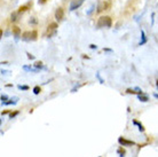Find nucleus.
<instances>
[{
  "instance_id": "412c9836",
  "label": "nucleus",
  "mask_w": 158,
  "mask_h": 157,
  "mask_svg": "<svg viewBox=\"0 0 158 157\" xmlns=\"http://www.w3.org/2000/svg\"><path fill=\"white\" fill-rule=\"evenodd\" d=\"M126 93H128V94H135V89H131V88H127L126 89Z\"/></svg>"
},
{
  "instance_id": "7ed1b4c3",
  "label": "nucleus",
  "mask_w": 158,
  "mask_h": 157,
  "mask_svg": "<svg viewBox=\"0 0 158 157\" xmlns=\"http://www.w3.org/2000/svg\"><path fill=\"white\" fill-rule=\"evenodd\" d=\"M84 1L85 0H71V1H70V6H69V10L74 12L76 9H78V8L84 4Z\"/></svg>"
},
{
  "instance_id": "9d476101",
  "label": "nucleus",
  "mask_w": 158,
  "mask_h": 157,
  "mask_svg": "<svg viewBox=\"0 0 158 157\" xmlns=\"http://www.w3.org/2000/svg\"><path fill=\"white\" fill-rule=\"evenodd\" d=\"M133 124H134V125H136V126H138V127H139V131H140V132H144V131H145L144 126L142 125V124L140 123V122H138V120L133 119Z\"/></svg>"
},
{
  "instance_id": "b1692460",
  "label": "nucleus",
  "mask_w": 158,
  "mask_h": 157,
  "mask_svg": "<svg viewBox=\"0 0 158 157\" xmlns=\"http://www.w3.org/2000/svg\"><path fill=\"white\" fill-rule=\"evenodd\" d=\"M89 48H92V49H96L98 46H96V45H94V44H92V45H89Z\"/></svg>"
},
{
  "instance_id": "2eb2a0df",
  "label": "nucleus",
  "mask_w": 158,
  "mask_h": 157,
  "mask_svg": "<svg viewBox=\"0 0 158 157\" xmlns=\"http://www.w3.org/2000/svg\"><path fill=\"white\" fill-rule=\"evenodd\" d=\"M35 68L36 69H38V70H41V69H46L44 67V64H42V62H40V61H37L35 63Z\"/></svg>"
},
{
  "instance_id": "39448f33",
  "label": "nucleus",
  "mask_w": 158,
  "mask_h": 157,
  "mask_svg": "<svg viewBox=\"0 0 158 157\" xmlns=\"http://www.w3.org/2000/svg\"><path fill=\"white\" fill-rule=\"evenodd\" d=\"M109 8V2L105 0H101L98 2V7H96V12L98 13H102L103 10H107Z\"/></svg>"
},
{
  "instance_id": "393cba45",
  "label": "nucleus",
  "mask_w": 158,
  "mask_h": 157,
  "mask_svg": "<svg viewBox=\"0 0 158 157\" xmlns=\"http://www.w3.org/2000/svg\"><path fill=\"white\" fill-rule=\"evenodd\" d=\"M154 17H155V14L153 13L151 14V25H154Z\"/></svg>"
},
{
  "instance_id": "f3484780",
  "label": "nucleus",
  "mask_w": 158,
  "mask_h": 157,
  "mask_svg": "<svg viewBox=\"0 0 158 157\" xmlns=\"http://www.w3.org/2000/svg\"><path fill=\"white\" fill-rule=\"evenodd\" d=\"M17 88L21 89V91H28L29 86L28 85H19V86H17Z\"/></svg>"
},
{
  "instance_id": "ddd939ff",
  "label": "nucleus",
  "mask_w": 158,
  "mask_h": 157,
  "mask_svg": "<svg viewBox=\"0 0 158 157\" xmlns=\"http://www.w3.org/2000/svg\"><path fill=\"white\" fill-rule=\"evenodd\" d=\"M19 15H20L19 12H14V13L10 15V21H12V22H16V21L19 20V19H17V17H19Z\"/></svg>"
},
{
  "instance_id": "a211bd4d",
  "label": "nucleus",
  "mask_w": 158,
  "mask_h": 157,
  "mask_svg": "<svg viewBox=\"0 0 158 157\" xmlns=\"http://www.w3.org/2000/svg\"><path fill=\"white\" fill-rule=\"evenodd\" d=\"M40 87H39V86H36V87H33V93H35V94L36 95H38L39 94V93H40Z\"/></svg>"
},
{
  "instance_id": "f8f14e48",
  "label": "nucleus",
  "mask_w": 158,
  "mask_h": 157,
  "mask_svg": "<svg viewBox=\"0 0 158 157\" xmlns=\"http://www.w3.org/2000/svg\"><path fill=\"white\" fill-rule=\"evenodd\" d=\"M138 99L141 102H148L149 101V98H148V95H145V94H139L138 95Z\"/></svg>"
},
{
  "instance_id": "1a4fd4ad",
  "label": "nucleus",
  "mask_w": 158,
  "mask_h": 157,
  "mask_svg": "<svg viewBox=\"0 0 158 157\" xmlns=\"http://www.w3.org/2000/svg\"><path fill=\"white\" fill-rule=\"evenodd\" d=\"M17 101H19V98H13V99H10L9 101H6V102H1V104L2 105H9V104H16L17 103Z\"/></svg>"
},
{
  "instance_id": "f257e3e1",
  "label": "nucleus",
  "mask_w": 158,
  "mask_h": 157,
  "mask_svg": "<svg viewBox=\"0 0 158 157\" xmlns=\"http://www.w3.org/2000/svg\"><path fill=\"white\" fill-rule=\"evenodd\" d=\"M99 29L101 28H111L112 25V20L110 16H101L98 20V23H96Z\"/></svg>"
},
{
  "instance_id": "f03ea898",
  "label": "nucleus",
  "mask_w": 158,
  "mask_h": 157,
  "mask_svg": "<svg viewBox=\"0 0 158 157\" xmlns=\"http://www.w3.org/2000/svg\"><path fill=\"white\" fill-rule=\"evenodd\" d=\"M21 38L24 41H35L38 39V32L36 30H33V31H25L22 33Z\"/></svg>"
},
{
  "instance_id": "423d86ee",
  "label": "nucleus",
  "mask_w": 158,
  "mask_h": 157,
  "mask_svg": "<svg viewBox=\"0 0 158 157\" xmlns=\"http://www.w3.org/2000/svg\"><path fill=\"white\" fill-rule=\"evenodd\" d=\"M63 17H64V10H63V8L59 7L55 10V20L57 22H61V21L63 20Z\"/></svg>"
},
{
  "instance_id": "6ab92c4d",
  "label": "nucleus",
  "mask_w": 158,
  "mask_h": 157,
  "mask_svg": "<svg viewBox=\"0 0 158 157\" xmlns=\"http://www.w3.org/2000/svg\"><path fill=\"white\" fill-rule=\"evenodd\" d=\"M19 113H20V111H14V113H10V114H9V118L13 119L14 117H16L17 115H19Z\"/></svg>"
},
{
  "instance_id": "bb28decb",
  "label": "nucleus",
  "mask_w": 158,
  "mask_h": 157,
  "mask_svg": "<svg viewBox=\"0 0 158 157\" xmlns=\"http://www.w3.org/2000/svg\"><path fill=\"white\" fill-rule=\"evenodd\" d=\"M154 96H155V98H156V99H158V94H157V93H155Z\"/></svg>"
},
{
  "instance_id": "0eeeda50",
  "label": "nucleus",
  "mask_w": 158,
  "mask_h": 157,
  "mask_svg": "<svg viewBox=\"0 0 158 157\" xmlns=\"http://www.w3.org/2000/svg\"><path fill=\"white\" fill-rule=\"evenodd\" d=\"M56 29H57V23L56 22H53L48 25V29H47V32H48V36H53L56 33Z\"/></svg>"
},
{
  "instance_id": "c85d7f7f",
  "label": "nucleus",
  "mask_w": 158,
  "mask_h": 157,
  "mask_svg": "<svg viewBox=\"0 0 158 157\" xmlns=\"http://www.w3.org/2000/svg\"><path fill=\"white\" fill-rule=\"evenodd\" d=\"M99 157H101V156H99Z\"/></svg>"
},
{
  "instance_id": "cd10ccee",
  "label": "nucleus",
  "mask_w": 158,
  "mask_h": 157,
  "mask_svg": "<svg viewBox=\"0 0 158 157\" xmlns=\"http://www.w3.org/2000/svg\"><path fill=\"white\" fill-rule=\"evenodd\" d=\"M156 86H157V88H158V80L156 81Z\"/></svg>"
},
{
  "instance_id": "4be33fe9",
  "label": "nucleus",
  "mask_w": 158,
  "mask_h": 157,
  "mask_svg": "<svg viewBox=\"0 0 158 157\" xmlns=\"http://www.w3.org/2000/svg\"><path fill=\"white\" fill-rule=\"evenodd\" d=\"M26 55H28V59H30V60H35L36 57L32 55V54H30V53H26Z\"/></svg>"
},
{
  "instance_id": "aec40b11",
  "label": "nucleus",
  "mask_w": 158,
  "mask_h": 157,
  "mask_svg": "<svg viewBox=\"0 0 158 157\" xmlns=\"http://www.w3.org/2000/svg\"><path fill=\"white\" fill-rule=\"evenodd\" d=\"M7 100H8V96L6 95V94H2L1 95V102H6Z\"/></svg>"
},
{
  "instance_id": "a878e982",
  "label": "nucleus",
  "mask_w": 158,
  "mask_h": 157,
  "mask_svg": "<svg viewBox=\"0 0 158 157\" xmlns=\"http://www.w3.org/2000/svg\"><path fill=\"white\" fill-rule=\"evenodd\" d=\"M7 72H8V71H6V70H1V74H2V75H6Z\"/></svg>"
},
{
  "instance_id": "4468645a",
  "label": "nucleus",
  "mask_w": 158,
  "mask_h": 157,
  "mask_svg": "<svg viewBox=\"0 0 158 157\" xmlns=\"http://www.w3.org/2000/svg\"><path fill=\"white\" fill-rule=\"evenodd\" d=\"M117 154L119 155V157H125L126 152H125V149H123V147H119L117 150Z\"/></svg>"
},
{
  "instance_id": "6e6552de",
  "label": "nucleus",
  "mask_w": 158,
  "mask_h": 157,
  "mask_svg": "<svg viewBox=\"0 0 158 157\" xmlns=\"http://www.w3.org/2000/svg\"><path fill=\"white\" fill-rule=\"evenodd\" d=\"M13 36H14V38H15L16 41L22 37V32H21V29L19 28V26H14L13 28Z\"/></svg>"
},
{
  "instance_id": "dca6fc26",
  "label": "nucleus",
  "mask_w": 158,
  "mask_h": 157,
  "mask_svg": "<svg viewBox=\"0 0 158 157\" xmlns=\"http://www.w3.org/2000/svg\"><path fill=\"white\" fill-rule=\"evenodd\" d=\"M29 23H30V24H32V25H36V24L38 23V21L36 20V17H30V20H29Z\"/></svg>"
},
{
  "instance_id": "9b49d317",
  "label": "nucleus",
  "mask_w": 158,
  "mask_h": 157,
  "mask_svg": "<svg viewBox=\"0 0 158 157\" xmlns=\"http://www.w3.org/2000/svg\"><path fill=\"white\" fill-rule=\"evenodd\" d=\"M145 43H147V37H145V33L143 30H141V41L139 43L140 46H142V45H144Z\"/></svg>"
},
{
  "instance_id": "20e7f679",
  "label": "nucleus",
  "mask_w": 158,
  "mask_h": 157,
  "mask_svg": "<svg viewBox=\"0 0 158 157\" xmlns=\"http://www.w3.org/2000/svg\"><path fill=\"white\" fill-rule=\"evenodd\" d=\"M118 142H119L120 146L123 147H131V146H135V142L132 140H127L126 138L124 137H119L118 138Z\"/></svg>"
},
{
  "instance_id": "5701e85b",
  "label": "nucleus",
  "mask_w": 158,
  "mask_h": 157,
  "mask_svg": "<svg viewBox=\"0 0 158 157\" xmlns=\"http://www.w3.org/2000/svg\"><path fill=\"white\" fill-rule=\"evenodd\" d=\"M46 1H47V0H38V4L39 5H44V4H46Z\"/></svg>"
}]
</instances>
